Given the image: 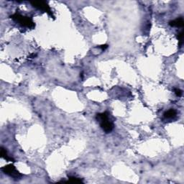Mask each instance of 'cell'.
Wrapping results in <instances>:
<instances>
[{
  "mask_svg": "<svg viewBox=\"0 0 184 184\" xmlns=\"http://www.w3.org/2000/svg\"><path fill=\"white\" fill-rule=\"evenodd\" d=\"M31 4L32 5V7H35V8L38 9V10H42V11L45 12H47L50 16L53 17L52 10L50 8L49 5L46 2H45V1H32V2H31Z\"/></svg>",
  "mask_w": 184,
  "mask_h": 184,
  "instance_id": "cell-4",
  "label": "cell"
},
{
  "mask_svg": "<svg viewBox=\"0 0 184 184\" xmlns=\"http://www.w3.org/2000/svg\"><path fill=\"white\" fill-rule=\"evenodd\" d=\"M1 170L5 174L8 175L9 176L13 178V179H19L23 176V175L16 169V168L13 165H7V166H5L4 167L1 168Z\"/></svg>",
  "mask_w": 184,
  "mask_h": 184,
  "instance_id": "cell-3",
  "label": "cell"
},
{
  "mask_svg": "<svg viewBox=\"0 0 184 184\" xmlns=\"http://www.w3.org/2000/svg\"><path fill=\"white\" fill-rule=\"evenodd\" d=\"M1 157H2V158L5 159V160H7V161L15 162V161H14V159L12 158V157H10V156L8 155L7 150H6L4 149V148H2V147L1 148Z\"/></svg>",
  "mask_w": 184,
  "mask_h": 184,
  "instance_id": "cell-7",
  "label": "cell"
},
{
  "mask_svg": "<svg viewBox=\"0 0 184 184\" xmlns=\"http://www.w3.org/2000/svg\"><path fill=\"white\" fill-rule=\"evenodd\" d=\"M35 56H36V55H35V54H32V55H30V58H33L34 57H35Z\"/></svg>",
  "mask_w": 184,
  "mask_h": 184,
  "instance_id": "cell-12",
  "label": "cell"
},
{
  "mask_svg": "<svg viewBox=\"0 0 184 184\" xmlns=\"http://www.w3.org/2000/svg\"><path fill=\"white\" fill-rule=\"evenodd\" d=\"M66 183H83V181H82L81 179H79V178L73 177V176H70V177L68 178V181H66Z\"/></svg>",
  "mask_w": 184,
  "mask_h": 184,
  "instance_id": "cell-8",
  "label": "cell"
},
{
  "mask_svg": "<svg viewBox=\"0 0 184 184\" xmlns=\"http://www.w3.org/2000/svg\"><path fill=\"white\" fill-rule=\"evenodd\" d=\"M12 19L14 20V22H16L17 23L20 24V25L23 26V27H28V28L33 29L35 27V24L34 23V22L32 21V18L29 17H26V16L21 15L20 14H12L11 16Z\"/></svg>",
  "mask_w": 184,
  "mask_h": 184,
  "instance_id": "cell-2",
  "label": "cell"
},
{
  "mask_svg": "<svg viewBox=\"0 0 184 184\" xmlns=\"http://www.w3.org/2000/svg\"><path fill=\"white\" fill-rule=\"evenodd\" d=\"M178 40H179V46L181 47L182 45H183V32L181 31V32H179L178 34Z\"/></svg>",
  "mask_w": 184,
  "mask_h": 184,
  "instance_id": "cell-9",
  "label": "cell"
},
{
  "mask_svg": "<svg viewBox=\"0 0 184 184\" xmlns=\"http://www.w3.org/2000/svg\"><path fill=\"white\" fill-rule=\"evenodd\" d=\"M98 48H101L102 51H104V50H106L107 48H108V45H99V46H98Z\"/></svg>",
  "mask_w": 184,
  "mask_h": 184,
  "instance_id": "cell-11",
  "label": "cell"
},
{
  "mask_svg": "<svg viewBox=\"0 0 184 184\" xmlns=\"http://www.w3.org/2000/svg\"><path fill=\"white\" fill-rule=\"evenodd\" d=\"M171 27H183L184 25L183 17H179V18L176 19L174 20H172L169 23Z\"/></svg>",
  "mask_w": 184,
  "mask_h": 184,
  "instance_id": "cell-6",
  "label": "cell"
},
{
  "mask_svg": "<svg viewBox=\"0 0 184 184\" xmlns=\"http://www.w3.org/2000/svg\"><path fill=\"white\" fill-rule=\"evenodd\" d=\"M174 92L176 94V96L179 97L183 95V91L181 90L180 89H174Z\"/></svg>",
  "mask_w": 184,
  "mask_h": 184,
  "instance_id": "cell-10",
  "label": "cell"
},
{
  "mask_svg": "<svg viewBox=\"0 0 184 184\" xmlns=\"http://www.w3.org/2000/svg\"><path fill=\"white\" fill-rule=\"evenodd\" d=\"M163 116H164V118L166 120H173L177 116V111L173 109H170L166 111L163 114Z\"/></svg>",
  "mask_w": 184,
  "mask_h": 184,
  "instance_id": "cell-5",
  "label": "cell"
},
{
  "mask_svg": "<svg viewBox=\"0 0 184 184\" xmlns=\"http://www.w3.org/2000/svg\"><path fill=\"white\" fill-rule=\"evenodd\" d=\"M96 120L100 124L101 129L106 132V133H109L114 129V124L110 121L109 119L108 112L105 111L103 113H99L96 114Z\"/></svg>",
  "mask_w": 184,
  "mask_h": 184,
  "instance_id": "cell-1",
  "label": "cell"
}]
</instances>
